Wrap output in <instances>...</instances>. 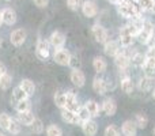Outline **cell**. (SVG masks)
I'll return each mask as SVG.
<instances>
[{"instance_id": "cell-1", "label": "cell", "mask_w": 155, "mask_h": 136, "mask_svg": "<svg viewBox=\"0 0 155 136\" xmlns=\"http://www.w3.org/2000/svg\"><path fill=\"white\" fill-rule=\"evenodd\" d=\"M154 33H155V23L151 19H144L143 29L137 33L136 40L139 41L142 45H147V42L150 41V38L153 37Z\"/></svg>"}, {"instance_id": "cell-2", "label": "cell", "mask_w": 155, "mask_h": 136, "mask_svg": "<svg viewBox=\"0 0 155 136\" xmlns=\"http://www.w3.org/2000/svg\"><path fill=\"white\" fill-rule=\"evenodd\" d=\"M127 49L128 48H121L118 51V53L113 57L116 67L120 69L121 72H128L129 67H131V53H128Z\"/></svg>"}, {"instance_id": "cell-3", "label": "cell", "mask_w": 155, "mask_h": 136, "mask_svg": "<svg viewBox=\"0 0 155 136\" xmlns=\"http://www.w3.org/2000/svg\"><path fill=\"white\" fill-rule=\"evenodd\" d=\"M91 34H93L94 40H95L97 42L102 44V45H104L107 40H110L109 38V32H107V30L105 29L101 23H99V22H95V23L91 26Z\"/></svg>"}, {"instance_id": "cell-4", "label": "cell", "mask_w": 155, "mask_h": 136, "mask_svg": "<svg viewBox=\"0 0 155 136\" xmlns=\"http://www.w3.org/2000/svg\"><path fill=\"white\" fill-rule=\"evenodd\" d=\"M51 55V44L46 40H38L37 41V46H35V56L40 60L45 61L49 59Z\"/></svg>"}, {"instance_id": "cell-5", "label": "cell", "mask_w": 155, "mask_h": 136, "mask_svg": "<svg viewBox=\"0 0 155 136\" xmlns=\"http://www.w3.org/2000/svg\"><path fill=\"white\" fill-rule=\"evenodd\" d=\"M70 59H71V53L68 49H65V48L54 49L53 61L56 63V64L61 65V67H67V65L70 64Z\"/></svg>"}, {"instance_id": "cell-6", "label": "cell", "mask_w": 155, "mask_h": 136, "mask_svg": "<svg viewBox=\"0 0 155 136\" xmlns=\"http://www.w3.org/2000/svg\"><path fill=\"white\" fill-rule=\"evenodd\" d=\"M80 10L86 18H95L98 15V5L94 0H83Z\"/></svg>"}, {"instance_id": "cell-7", "label": "cell", "mask_w": 155, "mask_h": 136, "mask_svg": "<svg viewBox=\"0 0 155 136\" xmlns=\"http://www.w3.org/2000/svg\"><path fill=\"white\" fill-rule=\"evenodd\" d=\"M26 38H27V32L25 29H22V27L12 30L10 34V41L14 46H22L26 42Z\"/></svg>"}, {"instance_id": "cell-8", "label": "cell", "mask_w": 155, "mask_h": 136, "mask_svg": "<svg viewBox=\"0 0 155 136\" xmlns=\"http://www.w3.org/2000/svg\"><path fill=\"white\" fill-rule=\"evenodd\" d=\"M48 41H49V44H51V46H53L54 49H59V48H64L67 38H65V35L63 34L61 32L54 30V32H52V34L49 35Z\"/></svg>"}, {"instance_id": "cell-9", "label": "cell", "mask_w": 155, "mask_h": 136, "mask_svg": "<svg viewBox=\"0 0 155 136\" xmlns=\"http://www.w3.org/2000/svg\"><path fill=\"white\" fill-rule=\"evenodd\" d=\"M2 19H3V23L7 25V26H12V25L16 23L18 21V15H16V11L11 7H4L2 11Z\"/></svg>"}, {"instance_id": "cell-10", "label": "cell", "mask_w": 155, "mask_h": 136, "mask_svg": "<svg viewBox=\"0 0 155 136\" xmlns=\"http://www.w3.org/2000/svg\"><path fill=\"white\" fill-rule=\"evenodd\" d=\"M93 90L98 95H105L106 91L109 90V85H107L106 79H104L101 76H95L93 79Z\"/></svg>"}, {"instance_id": "cell-11", "label": "cell", "mask_w": 155, "mask_h": 136, "mask_svg": "<svg viewBox=\"0 0 155 136\" xmlns=\"http://www.w3.org/2000/svg\"><path fill=\"white\" fill-rule=\"evenodd\" d=\"M101 109L106 116L113 117V116L117 113V102H116V99L110 98V97L109 98H105L101 105Z\"/></svg>"}, {"instance_id": "cell-12", "label": "cell", "mask_w": 155, "mask_h": 136, "mask_svg": "<svg viewBox=\"0 0 155 136\" xmlns=\"http://www.w3.org/2000/svg\"><path fill=\"white\" fill-rule=\"evenodd\" d=\"M70 80L72 82V85L75 86V87L80 88L86 85V75L80 68L79 69H72L71 74H70Z\"/></svg>"}, {"instance_id": "cell-13", "label": "cell", "mask_w": 155, "mask_h": 136, "mask_svg": "<svg viewBox=\"0 0 155 136\" xmlns=\"http://www.w3.org/2000/svg\"><path fill=\"white\" fill-rule=\"evenodd\" d=\"M61 118L65 123L71 124V125H80V120L78 117V113L74 110H70L67 108H63L61 109Z\"/></svg>"}, {"instance_id": "cell-14", "label": "cell", "mask_w": 155, "mask_h": 136, "mask_svg": "<svg viewBox=\"0 0 155 136\" xmlns=\"http://www.w3.org/2000/svg\"><path fill=\"white\" fill-rule=\"evenodd\" d=\"M120 49H121V46H120V44H118V41L107 40L106 42L104 44V52H105V55L109 57H114L118 53Z\"/></svg>"}, {"instance_id": "cell-15", "label": "cell", "mask_w": 155, "mask_h": 136, "mask_svg": "<svg viewBox=\"0 0 155 136\" xmlns=\"http://www.w3.org/2000/svg\"><path fill=\"white\" fill-rule=\"evenodd\" d=\"M123 76H121V80H120V86H121V90L127 94V95H131L135 90V85L132 82L131 76H129L127 72H123Z\"/></svg>"}, {"instance_id": "cell-16", "label": "cell", "mask_w": 155, "mask_h": 136, "mask_svg": "<svg viewBox=\"0 0 155 136\" xmlns=\"http://www.w3.org/2000/svg\"><path fill=\"white\" fill-rule=\"evenodd\" d=\"M80 127H82V131L86 136H95L97 132H98V124L93 118H90L87 121H83L80 124Z\"/></svg>"}, {"instance_id": "cell-17", "label": "cell", "mask_w": 155, "mask_h": 136, "mask_svg": "<svg viewBox=\"0 0 155 136\" xmlns=\"http://www.w3.org/2000/svg\"><path fill=\"white\" fill-rule=\"evenodd\" d=\"M121 134L124 136H136L137 134V127L135 121L132 120H125L121 125Z\"/></svg>"}, {"instance_id": "cell-18", "label": "cell", "mask_w": 155, "mask_h": 136, "mask_svg": "<svg viewBox=\"0 0 155 136\" xmlns=\"http://www.w3.org/2000/svg\"><path fill=\"white\" fill-rule=\"evenodd\" d=\"M67 104H65V108L70 110H74V112H76L78 109H79V98H78V95L75 93H74L72 90H68L67 93Z\"/></svg>"}, {"instance_id": "cell-19", "label": "cell", "mask_w": 155, "mask_h": 136, "mask_svg": "<svg viewBox=\"0 0 155 136\" xmlns=\"http://www.w3.org/2000/svg\"><path fill=\"white\" fill-rule=\"evenodd\" d=\"M93 68H94V71H95L98 75L105 74V72H106V69H107V61L105 60V57H102V56H95V57H94Z\"/></svg>"}, {"instance_id": "cell-20", "label": "cell", "mask_w": 155, "mask_h": 136, "mask_svg": "<svg viewBox=\"0 0 155 136\" xmlns=\"http://www.w3.org/2000/svg\"><path fill=\"white\" fill-rule=\"evenodd\" d=\"M143 74L146 76L154 78L155 75V57H146L144 64H143Z\"/></svg>"}, {"instance_id": "cell-21", "label": "cell", "mask_w": 155, "mask_h": 136, "mask_svg": "<svg viewBox=\"0 0 155 136\" xmlns=\"http://www.w3.org/2000/svg\"><path fill=\"white\" fill-rule=\"evenodd\" d=\"M84 106L87 108V110L90 112V114H91V117L93 118L98 117L99 113H101V110H102L101 105H99L97 101H94V99H88V101L84 104Z\"/></svg>"}, {"instance_id": "cell-22", "label": "cell", "mask_w": 155, "mask_h": 136, "mask_svg": "<svg viewBox=\"0 0 155 136\" xmlns=\"http://www.w3.org/2000/svg\"><path fill=\"white\" fill-rule=\"evenodd\" d=\"M34 113L31 112V110H26V112H19L18 113V120L21 121L22 125H27L30 127L31 125V123L34 121Z\"/></svg>"}, {"instance_id": "cell-23", "label": "cell", "mask_w": 155, "mask_h": 136, "mask_svg": "<svg viewBox=\"0 0 155 136\" xmlns=\"http://www.w3.org/2000/svg\"><path fill=\"white\" fill-rule=\"evenodd\" d=\"M153 86H154V79L153 78H150V76H143L142 79L139 80V85H137V87H139V90L140 91H150L151 88H153Z\"/></svg>"}, {"instance_id": "cell-24", "label": "cell", "mask_w": 155, "mask_h": 136, "mask_svg": "<svg viewBox=\"0 0 155 136\" xmlns=\"http://www.w3.org/2000/svg\"><path fill=\"white\" fill-rule=\"evenodd\" d=\"M19 86L23 88V91L29 97H31L33 94L35 93V85H34V82H33L31 79H22L21 80V85H19Z\"/></svg>"}, {"instance_id": "cell-25", "label": "cell", "mask_w": 155, "mask_h": 136, "mask_svg": "<svg viewBox=\"0 0 155 136\" xmlns=\"http://www.w3.org/2000/svg\"><path fill=\"white\" fill-rule=\"evenodd\" d=\"M21 129H22V124H21V121L18 120V117L16 118L11 117V123H10V125H8L7 131L10 132L11 135H19L21 134Z\"/></svg>"}, {"instance_id": "cell-26", "label": "cell", "mask_w": 155, "mask_h": 136, "mask_svg": "<svg viewBox=\"0 0 155 136\" xmlns=\"http://www.w3.org/2000/svg\"><path fill=\"white\" fill-rule=\"evenodd\" d=\"M137 4L143 12H153L155 8V0H137Z\"/></svg>"}, {"instance_id": "cell-27", "label": "cell", "mask_w": 155, "mask_h": 136, "mask_svg": "<svg viewBox=\"0 0 155 136\" xmlns=\"http://www.w3.org/2000/svg\"><path fill=\"white\" fill-rule=\"evenodd\" d=\"M134 121H135L137 128H140V129H144L148 125V117L144 114V113H136Z\"/></svg>"}, {"instance_id": "cell-28", "label": "cell", "mask_w": 155, "mask_h": 136, "mask_svg": "<svg viewBox=\"0 0 155 136\" xmlns=\"http://www.w3.org/2000/svg\"><path fill=\"white\" fill-rule=\"evenodd\" d=\"M144 60H146V56L140 52H135L134 55H131V65H135V67H143L144 64Z\"/></svg>"}, {"instance_id": "cell-29", "label": "cell", "mask_w": 155, "mask_h": 136, "mask_svg": "<svg viewBox=\"0 0 155 136\" xmlns=\"http://www.w3.org/2000/svg\"><path fill=\"white\" fill-rule=\"evenodd\" d=\"M12 85V76H11L8 72L0 75V88L2 90H8Z\"/></svg>"}, {"instance_id": "cell-30", "label": "cell", "mask_w": 155, "mask_h": 136, "mask_svg": "<svg viewBox=\"0 0 155 136\" xmlns=\"http://www.w3.org/2000/svg\"><path fill=\"white\" fill-rule=\"evenodd\" d=\"M53 99H54L56 106L59 108V109H63V108H65V104H67V94L59 91V93L54 94V98Z\"/></svg>"}, {"instance_id": "cell-31", "label": "cell", "mask_w": 155, "mask_h": 136, "mask_svg": "<svg viewBox=\"0 0 155 136\" xmlns=\"http://www.w3.org/2000/svg\"><path fill=\"white\" fill-rule=\"evenodd\" d=\"M30 128H31L33 134H35V135H41V134L44 132V129H45V125H44L42 120H40V118L35 117V118H34V121L31 123V125H30Z\"/></svg>"}, {"instance_id": "cell-32", "label": "cell", "mask_w": 155, "mask_h": 136, "mask_svg": "<svg viewBox=\"0 0 155 136\" xmlns=\"http://www.w3.org/2000/svg\"><path fill=\"white\" fill-rule=\"evenodd\" d=\"M76 113H78V117H79V120H80V124H82L83 121H87V120H90V118H93L90 114V112L87 110V108H86L84 105H80L79 109L76 110Z\"/></svg>"}, {"instance_id": "cell-33", "label": "cell", "mask_w": 155, "mask_h": 136, "mask_svg": "<svg viewBox=\"0 0 155 136\" xmlns=\"http://www.w3.org/2000/svg\"><path fill=\"white\" fill-rule=\"evenodd\" d=\"M46 136H63V129L56 124H51L45 129Z\"/></svg>"}, {"instance_id": "cell-34", "label": "cell", "mask_w": 155, "mask_h": 136, "mask_svg": "<svg viewBox=\"0 0 155 136\" xmlns=\"http://www.w3.org/2000/svg\"><path fill=\"white\" fill-rule=\"evenodd\" d=\"M12 98L15 99L16 102H19V101H23V99H27L29 98V95L25 93L23 88H22L21 86H18V87H15L12 90Z\"/></svg>"}, {"instance_id": "cell-35", "label": "cell", "mask_w": 155, "mask_h": 136, "mask_svg": "<svg viewBox=\"0 0 155 136\" xmlns=\"http://www.w3.org/2000/svg\"><path fill=\"white\" fill-rule=\"evenodd\" d=\"M15 109H16V112H18V113H19V112H26V110H31V104H30L29 98H27V99H23V101L16 102Z\"/></svg>"}, {"instance_id": "cell-36", "label": "cell", "mask_w": 155, "mask_h": 136, "mask_svg": "<svg viewBox=\"0 0 155 136\" xmlns=\"http://www.w3.org/2000/svg\"><path fill=\"white\" fill-rule=\"evenodd\" d=\"M10 123H11V116L7 114V113H0V129L7 131Z\"/></svg>"}, {"instance_id": "cell-37", "label": "cell", "mask_w": 155, "mask_h": 136, "mask_svg": "<svg viewBox=\"0 0 155 136\" xmlns=\"http://www.w3.org/2000/svg\"><path fill=\"white\" fill-rule=\"evenodd\" d=\"M68 67H71L72 69H79L80 67H82V60H80L78 56H75V55H71V59H70V64H68Z\"/></svg>"}, {"instance_id": "cell-38", "label": "cell", "mask_w": 155, "mask_h": 136, "mask_svg": "<svg viewBox=\"0 0 155 136\" xmlns=\"http://www.w3.org/2000/svg\"><path fill=\"white\" fill-rule=\"evenodd\" d=\"M104 136H120V132H118V129L116 128V125L110 124V125H107L106 128H105Z\"/></svg>"}, {"instance_id": "cell-39", "label": "cell", "mask_w": 155, "mask_h": 136, "mask_svg": "<svg viewBox=\"0 0 155 136\" xmlns=\"http://www.w3.org/2000/svg\"><path fill=\"white\" fill-rule=\"evenodd\" d=\"M82 3H83V0H67V7L71 11H78L82 7Z\"/></svg>"}, {"instance_id": "cell-40", "label": "cell", "mask_w": 155, "mask_h": 136, "mask_svg": "<svg viewBox=\"0 0 155 136\" xmlns=\"http://www.w3.org/2000/svg\"><path fill=\"white\" fill-rule=\"evenodd\" d=\"M33 3H34V5L37 8H46L49 5V0H33Z\"/></svg>"}, {"instance_id": "cell-41", "label": "cell", "mask_w": 155, "mask_h": 136, "mask_svg": "<svg viewBox=\"0 0 155 136\" xmlns=\"http://www.w3.org/2000/svg\"><path fill=\"white\" fill-rule=\"evenodd\" d=\"M146 57H155V48H148L147 52L144 53Z\"/></svg>"}, {"instance_id": "cell-42", "label": "cell", "mask_w": 155, "mask_h": 136, "mask_svg": "<svg viewBox=\"0 0 155 136\" xmlns=\"http://www.w3.org/2000/svg\"><path fill=\"white\" fill-rule=\"evenodd\" d=\"M147 46L148 48H155V33L153 34V37L150 38V41L147 42Z\"/></svg>"}, {"instance_id": "cell-43", "label": "cell", "mask_w": 155, "mask_h": 136, "mask_svg": "<svg viewBox=\"0 0 155 136\" xmlns=\"http://www.w3.org/2000/svg\"><path fill=\"white\" fill-rule=\"evenodd\" d=\"M5 72H7V67H5V64H4V63H2V61H0V75L5 74Z\"/></svg>"}, {"instance_id": "cell-44", "label": "cell", "mask_w": 155, "mask_h": 136, "mask_svg": "<svg viewBox=\"0 0 155 136\" xmlns=\"http://www.w3.org/2000/svg\"><path fill=\"white\" fill-rule=\"evenodd\" d=\"M107 2H109L110 4H114V5H116V4L118 3V0H107Z\"/></svg>"}, {"instance_id": "cell-45", "label": "cell", "mask_w": 155, "mask_h": 136, "mask_svg": "<svg viewBox=\"0 0 155 136\" xmlns=\"http://www.w3.org/2000/svg\"><path fill=\"white\" fill-rule=\"evenodd\" d=\"M151 95H153V98H154V101H155V88L153 90V93H151Z\"/></svg>"}, {"instance_id": "cell-46", "label": "cell", "mask_w": 155, "mask_h": 136, "mask_svg": "<svg viewBox=\"0 0 155 136\" xmlns=\"http://www.w3.org/2000/svg\"><path fill=\"white\" fill-rule=\"evenodd\" d=\"M2 45H3V38H2V35H0V48H2Z\"/></svg>"}, {"instance_id": "cell-47", "label": "cell", "mask_w": 155, "mask_h": 136, "mask_svg": "<svg viewBox=\"0 0 155 136\" xmlns=\"http://www.w3.org/2000/svg\"><path fill=\"white\" fill-rule=\"evenodd\" d=\"M2 23H3V19H2V12H0V26H2Z\"/></svg>"}, {"instance_id": "cell-48", "label": "cell", "mask_w": 155, "mask_h": 136, "mask_svg": "<svg viewBox=\"0 0 155 136\" xmlns=\"http://www.w3.org/2000/svg\"><path fill=\"white\" fill-rule=\"evenodd\" d=\"M0 136H5L4 134H3V131H0Z\"/></svg>"}, {"instance_id": "cell-49", "label": "cell", "mask_w": 155, "mask_h": 136, "mask_svg": "<svg viewBox=\"0 0 155 136\" xmlns=\"http://www.w3.org/2000/svg\"><path fill=\"white\" fill-rule=\"evenodd\" d=\"M5 2H11V0H5Z\"/></svg>"}, {"instance_id": "cell-50", "label": "cell", "mask_w": 155, "mask_h": 136, "mask_svg": "<svg viewBox=\"0 0 155 136\" xmlns=\"http://www.w3.org/2000/svg\"><path fill=\"white\" fill-rule=\"evenodd\" d=\"M154 135H155V128H154Z\"/></svg>"}]
</instances>
